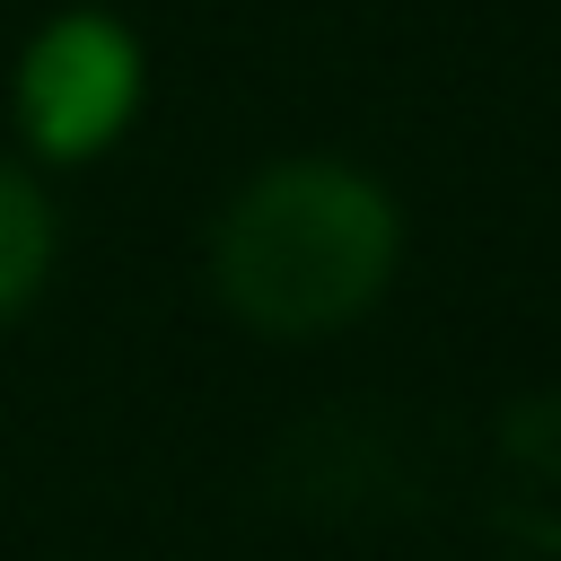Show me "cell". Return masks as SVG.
I'll use <instances>...</instances> for the list:
<instances>
[{
  "label": "cell",
  "instance_id": "obj_1",
  "mask_svg": "<svg viewBox=\"0 0 561 561\" xmlns=\"http://www.w3.org/2000/svg\"><path fill=\"white\" fill-rule=\"evenodd\" d=\"M403 263L394 193L351 158H272L254 167L210 228V289L263 342H324L359 324Z\"/></svg>",
  "mask_w": 561,
  "mask_h": 561
},
{
  "label": "cell",
  "instance_id": "obj_2",
  "mask_svg": "<svg viewBox=\"0 0 561 561\" xmlns=\"http://www.w3.org/2000/svg\"><path fill=\"white\" fill-rule=\"evenodd\" d=\"M140 88H149L140 35L105 9H61L18 53V131H26L35 158L79 167V158H96L131 131Z\"/></svg>",
  "mask_w": 561,
  "mask_h": 561
},
{
  "label": "cell",
  "instance_id": "obj_3",
  "mask_svg": "<svg viewBox=\"0 0 561 561\" xmlns=\"http://www.w3.org/2000/svg\"><path fill=\"white\" fill-rule=\"evenodd\" d=\"M53 245H61V219H53V193L0 158V324L35 307L44 272H53Z\"/></svg>",
  "mask_w": 561,
  "mask_h": 561
}]
</instances>
